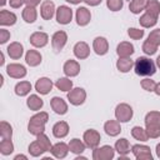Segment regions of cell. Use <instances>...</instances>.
Wrapping results in <instances>:
<instances>
[{
    "label": "cell",
    "mask_w": 160,
    "mask_h": 160,
    "mask_svg": "<svg viewBox=\"0 0 160 160\" xmlns=\"http://www.w3.org/2000/svg\"><path fill=\"white\" fill-rule=\"evenodd\" d=\"M115 150L119 152L120 156H126L130 152V144L126 139H119L115 142Z\"/></svg>",
    "instance_id": "f1b7e54d"
},
{
    "label": "cell",
    "mask_w": 160,
    "mask_h": 160,
    "mask_svg": "<svg viewBox=\"0 0 160 160\" xmlns=\"http://www.w3.org/2000/svg\"><path fill=\"white\" fill-rule=\"evenodd\" d=\"M66 41H68V35H66V32L62 31V30L56 31V32L52 35V38H51V45H52V49L56 50V51L62 50V48L65 46Z\"/></svg>",
    "instance_id": "30bf717a"
},
{
    "label": "cell",
    "mask_w": 160,
    "mask_h": 160,
    "mask_svg": "<svg viewBox=\"0 0 160 160\" xmlns=\"http://www.w3.org/2000/svg\"><path fill=\"white\" fill-rule=\"evenodd\" d=\"M148 40H150L152 44H155L156 46H159V45H160V29L152 30V31L149 34Z\"/></svg>",
    "instance_id": "bcb514c9"
},
{
    "label": "cell",
    "mask_w": 160,
    "mask_h": 160,
    "mask_svg": "<svg viewBox=\"0 0 160 160\" xmlns=\"http://www.w3.org/2000/svg\"><path fill=\"white\" fill-rule=\"evenodd\" d=\"M50 106H51V109H52L56 114H59V115H64V114H66V111H68V104L65 102L64 99L58 98V96H54V98L50 100Z\"/></svg>",
    "instance_id": "9a60e30c"
},
{
    "label": "cell",
    "mask_w": 160,
    "mask_h": 160,
    "mask_svg": "<svg viewBox=\"0 0 160 160\" xmlns=\"http://www.w3.org/2000/svg\"><path fill=\"white\" fill-rule=\"evenodd\" d=\"M156 66L160 69V55L158 56V59H156Z\"/></svg>",
    "instance_id": "6f0895ef"
},
{
    "label": "cell",
    "mask_w": 160,
    "mask_h": 160,
    "mask_svg": "<svg viewBox=\"0 0 160 160\" xmlns=\"http://www.w3.org/2000/svg\"><path fill=\"white\" fill-rule=\"evenodd\" d=\"M19 159H24V160H26L28 158H26L25 155H16V156L14 158V160H19Z\"/></svg>",
    "instance_id": "db71d44e"
},
{
    "label": "cell",
    "mask_w": 160,
    "mask_h": 160,
    "mask_svg": "<svg viewBox=\"0 0 160 160\" xmlns=\"http://www.w3.org/2000/svg\"><path fill=\"white\" fill-rule=\"evenodd\" d=\"M6 51H8V55H9L11 59H14V60H18V59H20V58L22 56V52H24V48H22V45H21L20 42H16V41H14V42H11V44L8 46Z\"/></svg>",
    "instance_id": "44dd1931"
},
{
    "label": "cell",
    "mask_w": 160,
    "mask_h": 160,
    "mask_svg": "<svg viewBox=\"0 0 160 160\" xmlns=\"http://www.w3.org/2000/svg\"><path fill=\"white\" fill-rule=\"evenodd\" d=\"M134 70L139 76H151L156 71V65L150 58L139 56L134 62Z\"/></svg>",
    "instance_id": "6da1fadb"
},
{
    "label": "cell",
    "mask_w": 160,
    "mask_h": 160,
    "mask_svg": "<svg viewBox=\"0 0 160 160\" xmlns=\"http://www.w3.org/2000/svg\"><path fill=\"white\" fill-rule=\"evenodd\" d=\"M29 152H30L31 156L38 158V156H41V155L45 152V149L40 145V142H39L38 140H35V141H32V142L29 145Z\"/></svg>",
    "instance_id": "8d00e7d4"
},
{
    "label": "cell",
    "mask_w": 160,
    "mask_h": 160,
    "mask_svg": "<svg viewBox=\"0 0 160 160\" xmlns=\"http://www.w3.org/2000/svg\"><path fill=\"white\" fill-rule=\"evenodd\" d=\"M145 10H146L148 14H150V15L158 18L159 14H160V2H159L158 0H149V2H148V5H146Z\"/></svg>",
    "instance_id": "d590c367"
},
{
    "label": "cell",
    "mask_w": 160,
    "mask_h": 160,
    "mask_svg": "<svg viewBox=\"0 0 160 160\" xmlns=\"http://www.w3.org/2000/svg\"><path fill=\"white\" fill-rule=\"evenodd\" d=\"M149 0H131L129 4V10L132 14H140L142 10H145Z\"/></svg>",
    "instance_id": "f546056e"
},
{
    "label": "cell",
    "mask_w": 160,
    "mask_h": 160,
    "mask_svg": "<svg viewBox=\"0 0 160 160\" xmlns=\"http://www.w3.org/2000/svg\"><path fill=\"white\" fill-rule=\"evenodd\" d=\"M29 41L35 48H44L49 41V36H48V34H45L42 31H36L30 35Z\"/></svg>",
    "instance_id": "8fae6325"
},
{
    "label": "cell",
    "mask_w": 160,
    "mask_h": 160,
    "mask_svg": "<svg viewBox=\"0 0 160 160\" xmlns=\"http://www.w3.org/2000/svg\"><path fill=\"white\" fill-rule=\"evenodd\" d=\"M55 4L50 0H46L41 4V8H40V14H41V18L44 20H50L54 14H55Z\"/></svg>",
    "instance_id": "2e32d148"
},
{
    "label": "cell",
    "mask_w": 160,
    "mask_h": 160,
    "mask_svg": "<svg viewBox=\"0 0 160 160\" xmlns=\"http://www.w3.org/2000/svg\"><path fill=\"white\" fill-rule=\"evenodd\" d=\"M36 140L40 142V145L45 149V151H50L51 150V148H52V145H51V142H50V140H49V138L42 132V134H40V135H38L36 136Z\"/></svg>",
    "instance_id": "60d3db41"
},
{
    "label": "cell",
    "mask_w": 160,
    "mask_h": 160,
    "mask_svg": "<svg viewBox=\"0 0 160 160\" xmlns=\"http://www.w3.org/2000/svg\"><path fill=\"white\" fill-rule=\"evenodd\" d=\"M0 135H1V139H11L12 128L9 122H6V121L0 122Z\"/></svg>",
    "instance_id": "ab89813d"
},
{
    "label": "cell",
    "mask_w": 160,
    "mask_h": 160,
    "mask_svg": "<svg viewBox=\"0 0 160 160\" xmlns=\"http://www.w3.org/2000/svg\"><path fill=\"white\" fill-rule=\"evenodd\" d=\"M82 139H84V142H85V145H86L88 148L95 149V148L99 146L100 140H101V136H100V134H99L96 130L89 129V130H86V131L84 132Z\"/></svg>",
    "instance_id": "8992f818"
},
{
    "label": "cell",
    "mask_w": 160,
    "mask_h": 160,
    "mask_svg": "<svg viewBox=\"0 0 160 160\" xmlns=\"http://www.w3.org/2000/svg\"><path fill=\"white\" fill-rule=\"evenodd\" d=\"M76 22L79 26H85L90 22V19H91V14L90 11L84 8V6H80L78 10H76Z\"/></svg>",
    "instance_id": "e0dca14e"
},
{
    "label": "cell",
    "mask_w": 160,
    "mask_h": 160,
    "mask_svg": "<svg viewBox=\"0 0 160 160\" xmlns=\"http://www.w3.org/2000/svg\"><path fill=\"white\" fill-rule=\"evenodd\" d=\"M156 155L160 158V144H158V145H156Z\"/></svg>",
    "instance_id": "9f6ffc18"
},
{
    "label": "cell",
    "mask_w": 160,
    "mask_h": 160,
    "mask_svg": "<svg viewBox=\"0 0 160 160\" xmlns=\"http://www.w3.org/2000/svg\"><path fill=\"white\" fill-rule=\"evenodd\" d=\"M24 2H25V0H9L10 6H11V8H14V9L20 8V6H21Z\"/></svg>",
    "instance_id": "c3c4849f"
},
{
    "label": "cell",
    "mask_w": 160,
    "mask_h": 160,
    "mask_svg": "<svg viewBox=\"0 0 160 160\" xmlns=\"http://www.w3.org/2000/svg\"><path fill=\"white\" fill-rule=\"evenodd\" d=\"M85 148H86L85 142H82V141L79 140V139H72V140H70V142H69V149H70V151L74 152V154H81V152L85 150Z\"/></svg>",
    "instance_id": "e575fe53"
},
{
    "label": "cell",
    "mask_w": 160,
    "mask_h": 160,
    "mask_svg": "<svg viewBox=\"0 0 160 160\" xmlns=\"http://www.w3.org/2000/svg\"><path fill=\"white\" fill-rule=\"evenodd\" d=\"M38 18V12H36V9L34 6H26L24 10H22V19L25 22H34Z\"/></svg>",
    "instance_id": "4dcf8cb0"
},
{
    "label": "cell",
    "mask_w": 160,
    "mask_h": 160,
    "mask_svg": "<svg viewBox=\"0 0 160 160\" xmlns=\"http://www.w3.org/2000/svg\"><path fill=\"white\" fill-rule=\"evenodd\" d=\"M115 118L120 122H128L132 118V108L129 104L121 102L115 108Z\"/></svg>",
    "instance_id": "277c9868"
},
{
    "label": "cell",
    "mask_w": 160,
    "mask_h": 160,
    "mask_svg": "<svg viewBox=\"0 0 160 160\" xmlns=\"http://www.w3.org/2000/svg\"><path fill=\"white\" fill-rule=\"evenodd\" d=\"M48 120H49L48 112L40 111V112L35 114V115L31 116L30 120H29V125H28L29 132H30L31 135H35V136L42 134L44 130H45V124H46Z\"/></svg>",
    "instance_id": "7a4b0ae2"
},
{
    "label": "cell",
    "mask_w": 160,
    "mask_h": 160,
    "mask_svg": "<svg viewBox=\"0 0 160 160\" xmlns=\"http://www.w3.org/2000/svg\"><path fill=\"white\" fill-rule=\"evenodd\" d=\"M124 0H106V6L111 11H119L122 9Z\"/></svg>",
    "instance_id": "7bdbcfd3"
},
{
    "label": "cell",
    "mask_w": 160,
    "mask_h": 160,
    "mask_svg": "<svg viewBox=\"0 0 160 160\" xmlns=\"http://www.w3.org/2000/svg\"><path fill=\"white\" fill-rule=\"evenodd\" d=\"M65 1H68V2H70V4H74V5H78V4H80V2L84 1V0H65Z\"/></svg>",
    "instance_id": "f5cc1de1"
},
{
    "label": "cell",
    "mask_w": 160,
    "mask_h": 160,
    "mask_svg": "<svg viewBox=\"0 0 160 160\" xmlns=\"http://www.w3.org/2000/svg\"><path fill=\"white\" fill-rule=\"evenodd\" d=\"M85 99H86V91L82 88H75L68 92V100L70 101V104L75 106L81 105L85 101Z\"/></svg>",
    "instance_id": "52a82bcc"
},
{
    "label": "cell",
    "mask_w": 160,
    "mask_h": 160,
    "mask_svg": "<svg viewBox=\"0 0 160 160\" xmlns=\"http://www.w3.org/2000/svg\"><path fill=\"white\" fill-rule=\"evenodd\" d=\"M88 5H90V6H96V5H99L102 0H84Z\"/></svg>",
    "instance_id": "f907efd6"
},
{
    "label": "cell",
    "mask_w": 160,
    "mask_h": 160,
    "mask_svg": "<svg viewBox=\"0 0 160 160\" xmlns=\"http://www.w3.org/2000/svg\"><path fill=\"white\" fill-rule=\"evenodd\" d=\"M158 50V46L155 44H152L150 40H145L144 44H142V51L146 54V55H154Z\"/></svg>",
    "instance_id": "b9f144b4"
},
{
    "label": "cell",
    "mask_w": 160,
    "mask_h": 160,
    "mask_svg": "<svg viewBox=\"0 0 160 160\" xmlns=\"http://www.w3.org/2000/svg\"><path fill=\"white\" fill-rule=\"evenodd\" d=\"M92 49L98 55H105L109 50V42L105 38L102 36H98L94 39L92 41Z\"/></svg>",
    "instance_id": "4fadbf2b"
},
{
    "label": "cell",
    "mask_w": 160,
    "mask_h": 160,
    "mask_svg": "<svg viewBox=\"0 0 160 160\" xmlns=\"http://www.w3.org/2000/svg\"><path fill=\"white\" fill-rule=\"evenodd\" d=\"M134 66V61L130 58H119V60L116 61V68L120 72H128L132 69Z\"/></svg>",
    "instance_id": "4316f807"
},
{
    "label": "cell",
    "mask_w": 160,
    "mask_h": 160,
    "mask_svg": "<svg viewBox=\"0 0 160 160\" xmlns=\"http://www.w3.org/2000/svg\"><path fill=\"white\" fill-rule=\"evenodd\" d=\"M69 150H70V149H69V145H66L65 142H56L55 145H52L50 152H51L55 158H58V159H64V158L68 155Z\"/></svg>",
    "instance_id": "7402d4cb"
},
{
    "label": "cell",
    "mask_w": 160,
    "mask_h": 160,
    "mask_svg": "<svg viewBox=\"0 0 160 160\" xmlns=\"http://www.w3.org/2000/svg\"><path fill=\"white\" fill-rule=\"evenodd\" d=\"M134 45L128 41L120 42L116 48V54L119 55V58H130L134 54Z\"/></svg>",
    "instance_id": "ac0fdd59"
},
{
    "label": "cell",
    "mask_w": 160,
    "mask_h": 160,
    "mask_svg": "<svg viewBox=\"0 0 160 160\" xmlns=\"http://www.w3.org/2000/svg\"><path fill=\"white\" fill-rule=\"evenodd\" d=\"M104 130L109 136H116L120 134L121 128H120V121L118 120H109L104 124Z\"/></svg>",
    "instance_id": "603a6c76"
},
{
    "label": "cell",
    "mask_w": 160,
    "mask_h": 160,
    "mask_svg": "<svg viewBox=\"0 0 160 160\" xmlns=\"http://www.w3.org/2000/svg\"><path fill=\"white\" fill-rule=\"evenodd\" d=\"M51 89H52V81L49 78H40L35 84V90L41 95L49 94Z\"/></svg>",
    "instance_id": "5bb4252c"
},
{
    "label": "cell",
    "mask_w": 160,
    "mask_h": 160,
    "mask_svg": "<svg viewBox=\"0 0 160 160\" xmlns=\"http://www.w3.org/2000/svg\"><path fill=\"white\" fill-rule=\"evenodd\" d=\"M1 65H4V54L2 52H0V66Z\"/></svg>",
    "instance_id": "11a10c76"
},
{
    "label": "cell",
    "mask_w": 160,
    "mask_h": 160,
    "mask_svg": "<svg viewBox=\"0 0 160 160\" xmlns=\"http://www.w3.org/2000/svg\"><path fill=\"white\" fill-rule=\"evenodd\" d=\"M6 72L10 78L14 79H21L26 75V69L21 64H9L6 66Z\"/></svg>",
    "instance_id": "7c38bea8"
},
{
    "label": "cell",
    "mask_w": 160,
    "mask_h": 160,
    "mask_svg": "<svg viewBox=\"0 0 160 160\" xmlns=\"http://www.w3.org/2000/svg\"><path fill=\"white\" fill-rule=\"evenodd\" d=\"M131 135L134 139H136L139 141H148L149 140V135L146 132V129H142L141 126H134L131 129Z\"/></svg>",
    "instance_id": "d6a6232c"
},
{
    "label": "cell",
    "mask_w": 160,
    "mask_h": 160,
    "mask_svg": "<svg viewBox=\"0 0 160 160\" xmlns=\"http://www.w3.org/2000/svg\"><path fill=\"white\" fill-rule=\"evenodd\" d=\"M131 151H132L134 156L138 160H152V155H151L150 148L146 146V145H140V144L132 145L131 146Z\"/></svg>",
    "instance_id": "9c48e42d"
},
{
    "label": "cell",
    "mask_w": 160,
    "mask_h": 160,
    "mask_svg": "<svg viewBox=\"0 0 160 160\" xmlns=\"http://www.w3.org/2000/svg\"><path fill=\"white\" fill-rule=\"evenodd\" d=\"M55 86L60 90V91H70L72 89V81L68 78H60L56 82Z\"/></svg>",
    "instance_id": "74e56055"
},
{
    "label": "cell",
    "mask_w": 160,
    "mask_h": 160,
    "mask_svg": "<svg viewBox=\"0 0 160 160\" xmlns=\"http://www.w3.org/2000/svg\"><path fill=\"white\" fill-rule=\"evenodd\" d=\"M72 19V10L66 6V5H61L56 9V21L61 25H66L71 21Z\"/></svg>",
    "instance_id": "ba28073f"
},
{
    "label": "cell",
    "mask_w": 160,
    "mask_h": 160,
    "mask_svg": "<svg viewBox=\"0 0 160 160\" xmlns=\"http://www.w3.org/2000/svg\"><path fill=\"white\" fill-rule=\"evenodd\" d=\"M139 22H140V25H141L142 28H151V26H154V25L158 22V18H155V16H152V15L145 12L144 15L140 16Z\"/></svg>",
    "instance_id": "836d02e7"
},
{
    "label": "cell",
    "mask_w": 160,
    "mask_h": 160,
    "mask_svg": "<svg viewBox=\"0 0 160 160\" xmlns=\"http://www.w3.org/2000/svg\"><path fill=\"white\" fill-rule=\"evenodd\" d=\"M128 35H129L131 39H134V40H139V39H141V38L144 36V30L136 29V28H130V29L128 30Z\"/></svg>",
    "instance_id": "ee69618b"
},
{
    "label": "cell",
    "mask_w": 160,
    "mask_h": 160,
    "mask_svg": "<svg viewBox=\"0 0 160 160\" xmlns=\"http://www.w3.org/2000/svg\"><path fill=\"white\" fill-rule=\"evenodd\" d=\"M5 4H6V0H1V1H0V5H1V6H4Z\"/></svg>",
    "instance_id": "680465c9"
},
{
    "label": "cell",
    "mask_w": 160,
    "mask_h": 160,
    "mask_svg": "<svg viewBox=\"0 0 160 160\" xmlns=\"http://www.w3.org/2000/svg\"><path fill=\"white\" fill-rule=\"evenodd\" d=\"M140 85H141V88H142L144 90H146V91H154L156 82H155L154 80H151V79H148V78H146V79L141 80Z\"/></svg>",
    "instance_id": "f6af8a7d"
},
{
    "label": "cell",
    "mask_w": 160,
    "mask_h": 160,
    "mask_svg": "<svg viewBox=\"0 0 160 160\" xmlns=\"http://www.w3.org/2000/svg\"><path fill=\"white\" fill-rule=\"evenodd\" d=\"M10 39V32L5 29H0V44H5Z\"/></svg>",
    "instance_id": "7dc6e473"
},
{
    "label": "cell",
    "mask_w": 160,
    "mask_h": 160,
    "mask_svg": "<svg viewBox=\"0 0 160 160\" xmlns=\"http://www.w3.org/2000/svg\"><path fill=\"white\" fill-rule=\"evenodd\" d=\"M14 151V144L11 142V139H2L0 142V152L2 155H10Z\"/></svg>",
    "instance_id": "f35d334b"
},
{
    "label": "cell",
    "mask_w": 160,
    "mask_h": 160,
    "mask_svg": "<svg viewBox=\"0 0 160 160\" xmlns=\"http://www.w3.org/2000/svg\"><path fill=\"white\" fill-rule=\"evenodd\" d=\"M154 92H155L156 95H159V96H160V82H156L155 89H154Z\"/></svg>",
    "instance_id": "816d5d0a"
},
{
    "label": "cell",
    "mask_w": 160,
    "mask_h": 160,
    "mask_svg": "<svg viewBox=\"0 0 160 160\" xmlns=\"http://www.w3.org/2000/svg\"><path fill=\"white\" fill-rule=\"evenodd\" d=\"M74 54L78 59H86L90 54V48L85 41H79L74 45Z\"/></svg>",
    "instance_id": "d6986e66"
},
{
    "label": "cell",
    "mask_w": 160,
    "mask_h": 160,
    "mask_svg": "<svg viewBox=\"0 0 160 160\" xmlns=\"http://www.w3.org/2000/svg\"><path fill=\"white\" fill-rule=\"evenodd\" d=\"M145 125L146 132L149 138L156 139L160 136V112L159 111H150L145 115Z\"/></svg>",
    "instance_id": "3957f363"
},
{
    "label": "cell",
    "mask_w": 160,
    "mask_h": 160,
    "mask_svg": "<svg viewBox=\"0 0 160 160\" xmlns=\"http://www.w3.org/2000/svg\"><path fill=\"white\" fill-rule=\"evenodd\" d=\"M40 1L41 0H25V4H26V6H36V5H39L40 4Z\"/></svg>",
    "instance_id": "681fc988"
},
{
    "label": "cell",
    "mask_w": 160,
    "mask_h": 160,
    "mask_svg": "<svg viewBox=\"0 0 160 160\" xmlns=\"http://www.w3.org/2000/svg\"><path fill=\"white\" fill-rule=\"evenodd\" d=\"M41 59H42L41 54L38 50H32V49L28 50V52L25 55V61L30 66H38L41 62Z\"/></svg>",
    "instance_id": "d4e9b609"
},
{
    "label": "cell",
    "mask_w": 160,
    "mask_h": 160,
    "mask_svg": "<svg viewBox=\"0 0 160 160\" xmlns=\"http://www.w3.org/2000/svg\"><path fill=\"white\" fill-rule=\"evenodd\" d=\"M15 22H16V15L14 12L8 11V10L0 11V25L9 26V25H14Z\"/></svg>",
    "instance_id": "484cf974"
},
{
    "label": "cell",
    "mask_w": 160,
    "mask_h": 160,
    "mask_svg": "<svg viewBox=\"0 0 160 160\" xmlns=\"http://www.w3.org/2000/svg\"><path fill=\"white\" fill-rule=\"evenodd\" d=\"M26 105L30 110H34V111H38L42 108L44 105V101L41 98H39L38 95H30L26 100Z\"/></svg>",
    "instance_id": "83f0119b"
},
{
    "label": "cell",
    "mask_w": 160,
    "mask_h": 160,
    "mask_svg": "<svg viewBox=\"0 0 160 160\" xmlns=\"http://www.w3.org/2000/svg\"><path fill=\"white\" fill-rule=\"evenodd\" d=\"M31 90V84L29 81H20L15 85V94L18 96H25L30 92Z\"/></svg>",
    "instance_id": "1f68e13d"
},
{
    "label": "cell",
    "mask_w": 160,
    "mask_h": 160,
    "mask_svg": "<svg viewBox=\"0 0 160 160\" xmlns=\"http://www.w3.org/2000/svg\"><path fill=\"white\" fill-rule=\"evenodd\" d=\"M64 72L66 76H76L79 72H80V64L76 61V60H68L65 64H64Z\"/></svg>",
    "instance_id": "ffe728a7"
},
{
    "label": "cell",
    "mask_w": 160,
    "mask_h": 160,
    "mask_svg": "<svg viewBox=\"0 0 160 160\" xmlns=\"http://www.w3.org/2000/svg\"><path fill=\"white\" fill-rule=\"evenodd\" d=\"M69 132V125L66 121H59L52 126V135L58 139H62Z\"/></svg>",
    "instance_id": "cb8c5ba5"
},
{
    "label": "cell",
    "mask_w": 160,
    "mask_h": 160,
    "mask_svg": "<svg viewBox=\"0 0 160 160\" xmlns=\"http://www.w3.org/2000/svg\"><path fill=\"white\" fill-rule=\"evenodd\" d=\"M92 150L94 160H111L115 155V150L110 145H104L101 148H95Z\"/></svg>",
    "instance_id": "5b68a950"
}]
</instances>
